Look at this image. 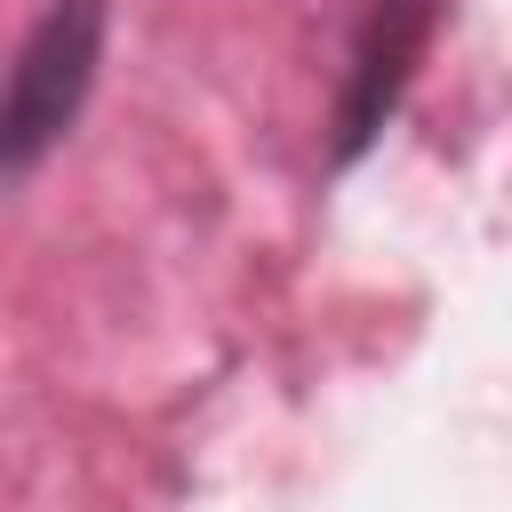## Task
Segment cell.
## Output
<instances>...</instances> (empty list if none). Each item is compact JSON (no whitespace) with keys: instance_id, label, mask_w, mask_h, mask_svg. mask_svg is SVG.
<instances>
[{"instance_id":"2","label":"cell","mask_w":512,"mask_h":512,"mask_svg":"<svg viewBox=\"0 0 512 512\" xmlns=\"http://www.w3.org/2000/svg\"><path fill=\"white\" fill-rule=\"evenodd\" d=\"M424 40H432V0H368L352 64H344V96H336V168H352L384 136V120L400 112L416 80Z\"/></svg>"},{"instance_id":"1","label":"cell","mask_w":512,"mask_h":512,"mask_svg":"<svg viewBox=\"0 0 512 512\" xmlns=\"http://www.w3.org/2000/svg\"><path fill=\"white\" fill-rule=\"evenodd\" d=\"M104 64V0H48V16L24 32L8 64V104H0V168L24 184L80 120L88 88Z\"/></svg>"}]
</instances>
